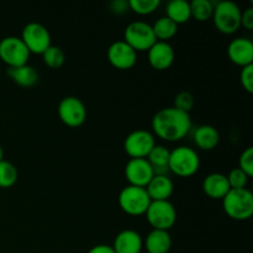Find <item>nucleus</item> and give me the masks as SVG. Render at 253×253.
Instances as JSON below:
<instances>
[{
    "label": "nucleus",
    "instance_id": "1",
    "mask_svg": "<svg viewBox=\"0 0 253 253\" xmlns=\"http://www.w3.org/2000/svg\"><path fill=\"white\" fill-rule=\"evenodd\" d=\"M151 126L156 136L165 141L174 142L188 135L192 128V119L188 113L169 106L161 109L153 115Z\"/></svg>",
    "mask_w": 253,
    "mask_h": 253
},
{
    "label": "nucleus",
    "instance_id": "2",
    "mask_svg": "<svg viewBox=\"0 0 253 253\" xmlns=\"http://www.w3.org/2000/svg\"><path fill=\"white\" fill-rule=\"evenodd\" d=\"M222 207L231 219L239 221L250 219L253 214L252 192L247 188L230 189V192L222 198Z\"/></svg>",
    "mask_w": 253,
    "mask_h": 253
},
{
    "label": "nucleus",
    "instance_id": "3",
    "mask_svg": "<svg viewBox=\"0 0 253 253\" xmlns=\"http://www.w3.org/2000/svg\"><path fill=\"white\" fill-rule=\"evenodd\" d=\"M200 167V158L197 151L189 146H178L170 151L168 169L178 177H190Z\"/></svg>",
    "mask_w": 253,
    "mask_h": 253
},
{
    "label": "nucleus",
    "instance_id": "4",
    "mask_svg": "<svg viewBox=\"0 0 253 253\" xmlns=\"http://www.w3.org/2000/svg\"><path fill=\"white\" fill-rule=\"evenodd\" d=\"M214 24L221 34L231 35L241 27V9L231 0H222L214 6Z\"/></svg>",
    "mask_w": 253,
    "mask_h": 253
},
{
    "label": "nucleus",
    "instance_id": "5",
    "mask_svg": "<svg viewBox=\"0 0 253 253\" xmlns=\"http://www.w3.org/2000/svg\"><path fill=\"white\" fill-rule=\"evenodd\" d=\"M145 214L147 221L156 230L168 231L177 221V210L169 200H153Z\"/></svg>",
    "mask_w": 253,
    "mask_h": 253
},
{
    "label": "nucleus",
    "instance_id": "6",
    "mask_svg": "<svg viewBox=\"0 0 253 253\" xmlns=\"http://www.w3.org/2000/svg\"><path fill=\"white\" fill-rule=\"evenodd\" d=\"M151 199L146 188L126 185L119 194V205L121 210L128 215H142L147 210Z\"/></svg>",
    "mask_w": 253,
    "mask_h": 253
},
{
    "label": "nucleus",
    "instance_id": "7",
    "mask_svg": "<svg viewBox=\"0 0 253 253\" xmlns=\"http://www.w3.org/2000/svg\"><path fill=\"white\" fill-rule=\"evenodd\" d=\"M126 43L130 44L136 52L148 51L157 42L152 25L145 21H133L126 26L124 32Z\"/></svg>",
    "mask_w": 253,
    "mask_h": 253
},
{
    "label": "nucleus",
    "instance_id": "8",
    "mask_svg": "<svg viewBox=\"0 0 253 253\" xmlns=\"http://www.w3.org/2000/svg\"><path fill=\"white\" fill-rule=\"evenodd\" d=\"M30 54L31 53L22 42L21 37L7 36L0 41V59L7 64L9 68L27 64Z\"/></svg>",
    "mask_w": 253,
    "mask_h": 253
},
{
    "label": "nucleus",
    "instance_id": "9",
    "mask_svg": "<svg viewBox=\"0 0 253 253\" xmlns=\"http://www.w3.org/2000/svg\"><path fill=\"white\" fill-rule=\"evenodd\" d=\"M21 40L30 53L42 54L51 46V34L48 29L40 22H29L25 25Z\"/></svg>",
    "mask_w": 253,
    "mask_h": 253
},
{
    "label": "nucleus",
    "instance_id": "10",
    "mask_svg": "<svg viewBox=\"0 0 253 253\" xmlns=\"http://www.w3.org/2000/svg\"><path fill=\"white\" fill-rule=\"evenodd\" d=\"M58 116L64 125L78 127L86 119V108L83 101L73 95L64 96L58 104Z\"/></svg>",
    "mask_w": 253,
    "mask_h": 253
},
{
    "label": "nucleus",
    "instance_id": "11",
    "mask_svg": "<svg viewBox=\"0 0 253 253\" xmlns=\"http://www.w3.org/2000/svg\"><path fill=\"white\" fill-rule=\"evenodd\" d=\"M156 145L155 135L148 130H135L124 141L125 152L131 158H146Z\"/></svg>",
    "mask_w": 253,
    "mask_h": 253
},
{
    "label": "nucleus",
    "instance_id": "12",
    "mask_svg": "<svg viewBox=\"0 0 253 253\" xmlns=\"http://www.w3.org/2000/svg\"><path fill=\"white\" fill-rule=\"evenodd\" d=\"M155 173L146 158H130L125 166V177L128 184L146 188Z\"/></svg>",
    "mask_w": 253,
    "mask_h": 253
},
{
    "label": "nucleus",
    "instance_id": "13",
    "mask_svg": "<svg viewBox=\"0 0 253 253\" xmlns=\"http://www.w3.org/2000/svg\"><path fill=\"white\" fill-rule=\"evenodd\" d=\"M108 59L118 69L132 68L137 61V52L124 40L115 41L109 46Z\"/></svg>",
    "mask_w": 253,
    "mask_h": 253
},
{
    "label": "nucleus",
    "instance_id": "14",
    "mask_svg": "<svg viewBox=\"0 0 253 253\" xmlns=\"http://www.w3.org/2000/svg\"><path fill=\"white\" fill-rule=\"evenodd\" d=\"M227 56L237 66L253 64V42L246 37H236L227 46Z\"/></svg>",
    "mask_w": 253,
    "mask_h": 253
},
{
    "label": "nucleus",
    "instance_id": "15",
    "mask_svg": "<svg viewBox=\"0 0 253 253\" xmlns=\"http://www.w3.org/2000/svg\"><path fill=\"white\" fill-rule=\"evenodd\" d=\"M147 52L151 67L157 71H165L169 68L174 62V49L168 42L157 41Z\"/></svg>",
    "mask_w": 253,
    "mask_h": 253
},
{
    "label": "nucleus",
    "instance_id": "16",
    "mask_svg": "<svg viewBox=\"0 0 253 253\" xmlns=\"http://www.w3.org/2000/svg\"><path fill=\"white\" fill-rule=\"evenodd\" d=\"M111 247L115 253H141L143 240L135 230H123L116 235Z\"/></svg>",
    "mask_w": 253,
    "mask_h": 253
},
{
    "label": "nucleus",
    "instance_id": "17",
    "mask_svg": "<svg viewBox=\"0 0 253 253\" xmlns=\"http://www.w3.org/2000/svg\"><path fill=\"white\" fill-rule=\"evenodd\" d=\"M231 187L227 180V175L224 173H210L203 180V190L211 199H222Z\"/></svg>",
    "mask_w": 253,
    "mask_h": 253
},
{
    "label": "nucleus",
    "instance_id": "18",
    "mask_svg": "<svg viewBox=\"0 0 253 253\" xmlns=\"http://www.w3.org/2000/svg\"><path fill=\"white\" fill-rule=\"evenodd\" d=\"M174 190L173 180L168 175H153L152 179L146 185V192L153 200H168Z\"/></svg>",
    "mask_w": 253,
    "mask_h": 253
},
{
    "label": "nucleus",
    "instance_id": "19",
    "mask_svg": "<svg viewBox=\"0 0 253 253\" xmlns=\"http://www.w3.org/2000/svg\"><path fill=\"white\" fill-rule=\"evenodd\" d=\"M172 247V237L165 230H156L148 232L145 239V249L147 253H168Z\"/></svg>",
    "mask_w": 253,
    "mask_h": 253
},
{
    "label": "nucleus",
    "instance_id": "20",
    "mask_svg": "<svg viewBox=\"0 0 253 253\" xmlns=\"http://www.w3.org/2000/svg\"><path fill=\"white\" fill-rule=\"evenodd\" d=\"M7 76L14 83L24 88H31L39 82V72L30 64L7 68Z\"/></svg>",
    "mask_w": 253,
    "mask_h": 253
},
{
    "label": "nucleus",
    "instance_id": "21",
    "mask_svg": "<svg viewBox=\"0 0 253 253\" xmlns=\"http://www.w3.org/2000/svg\"><path fill=\"white\" fill-rule=\"evenodd\" d=\"M170 151L163 145H155L146 160L152 167L155 175H168V162H169Z\"/></svg>",
    "mask_w": 253,
    "mask_h": 253
},
{
    "label": "nucleus",
    "instance_id": "22",
    "mask_svg": "<svg viewBox=\"0 0 253 253\" xmlns=\"http://www.w3.org/2000/svg\"><path fill=\"white\" fill-rule=\"evenodd\" d=\"M220 141V133L212 125L198 126L194 131V142L204 151L214 150Z\"/></svg>",
    "mask_w": 253,
    "mask_h": 253
},
{
    "label": "nucleus",
    "instance_id": "23",
    "mask_svg": "<svg viewBox=\"0 0 253 253\" xmlns=\"http://www.w3.org/2000/svg\"><path fill=\"white\" fill-rule=\"evenodd\" d=\"M166 16L175 24H184L190 19V4L187 0H172L166 6Z\"/></svg>",
    "mask_w": 253,
    "mask_h": 253
},
{
    "label": "nucleus",
    "instance_id": "24",
    "mask_svg": "<svg viewBox=\"0 0 253 253\" xmlns=\"http://www.w3.org/2000/svg\"><path fill=\"white\" fill-rule=\"evenodd\" d=\"M152 29L157 41L167 42V40L172 39L177 34L178 25L174 21H172L169 17L162 16L156 20L155 24L152 25Z\"/></svg>",
    "mask_w": 253,
    "mask_h": 253
},
{
    "label": "nucleus",
    "instance_id": "25",
    "mask_svg": "<svg viewBox=\"0 0 253 253\" xmlns=\"http://www.w3.org/2000/svg\"><path fill=\"white\" fill-rule=\"evenodd\" d=\"M190 4V16L197 21H207L212 17L214 4L210 0H193Z\"/></svg>",
    "mask_w": 253,
    "mask_h": 253
},
{
    "label": "nucleus",
    "instance_id": "26",
    "mask_svg": "<svg viewBox=\"0 0 253 253\" xmlns=\"http://www.w3.org/2000/svg\"><path fill=\"white\" fill-rule=\"evenodd\" d=\"M42 59L43 63L51 69H58L61 68L66 61V54H64L63 49L58 46H51L42 53Z\"/></svg>",
    "mask_w": 253,
    "mask_h": 253
},
{
    "label": "nucleus",
    "instance_id": "27",
    "mask_svg": "<svg viewBox=\"0 0 253 253\" xmlns=\"http://www.w3.org/2000/svg\"><path fill=\"white\" fill-rule=\"evenodd\" d=\"M19 173L16 167L9 161L0 162V188H10L16 183Z\"/></svg>",
    "mask_w": 253,
    "mask_h": 253
},
{
    "label": "nucleus",
    "instance_id": "28",
    "mask_svg": "<svg viewBox=\"0 0 253 253\" xmlns=\"http://www.w3.org/2000/svg\"><path fill=\"white\" fill-rule=\"evenodd\" d=\"M161 5L160 0H130L128 7L138 15L152 14Z\"/></svg>",
    "mask_w": 253,
    "mask_h": 253
},
{
    "label": "nucleus",
    "instance_id": "29",
    "mask_svg": "<svg viewBox=\"0 0 253 253\" xmlns=\"http://www.w3.org/2000/svg\"><path fill=\"white\" fill-rule=\"evenodd\" d=\"M249 175L244 172L242 169H240L239 167L234 168V169L230 170V173L227 174V180H229V184L231 187V189H241V188H246L247 182H249Z\"/></svg>",
    "mask_w": 253,
    "mask_h": 253
},
{
    "label": "nucleus",
    "instance_id": "30",
    "mask_svg": "<svg viewBox=\"0 0 253 253\" xmlns=\"http://www.w3.org/2000/svg\"><path fill=\"white\" fill-rule=\"evenodd\" d=\"M194 96L190 91H180L174 98V108L188 114L194 106Z\"/></svg>",
    "mask_w": 253,
    "mask_h": 253
},
{
    "label": "nucleus",
    "instance_id": "31",
    "mask_svg": "<svg viewBox=\"0 0 253 253\" xmlns=\"http://www.w3.org/2000/svg\"><path fill=\"white\" fill-rule=\"evenodd\" d=\"M239 168L244 170L249 177H252L253 174V148L250 147L245 148L241 152L239 158Z\"/></svg>",
    "mask_w": 253,
    "mask_h": 253
},
{
    "label": "nucleus",
    "instance_id": "32",
    "mask_svg": "<svg viewBox=\"0 0 253 253\" xmlns=\"http://www.w3.org/2000/svg\"><path fill=\"white\" fill-rule=\"evenodd\" d=\"M240 81L242 86L246 89L249 93L253 91V64L242 67V71L240 73Z\"/></svg>",
    "mask_w": 253,
    "mask_h": 253
},
{
    "label": "nucleus",
    "instance_id": "33",
    "mask_svg": "<svg viewBox=\"0 0 253 253\" xmlns=\"http://www.w3.org/2000/svg\"><path fill=\"white\" fill-rule=\"evenodd\" d=\"M241 26L246 30L253 29V7L249 6L241 11Z\"/></svg>",
    "mask_w": 253,
    "mask_h": 253
},
{
    "label": "nucleus",
    "instance_id": "34",
    "mask_svg": "<svg viewBox=\"0 0 253 253\" xmlns=\"http://www.w3.org/2000/svg\"><path fill=\"white\" fill-rule=\"evenodd\" d=\"M128 7V1L125 0H114L110 4V10L115 14H124V12L127 11Z\"/></svg>",
    "mask_w": 253,
    "mask_h": 253
},
{
    "label": "nucleus",
    "instance_id": "35",
    "mask_svg": "<svg viewBox=\"0 0 253 253\" xmlns=\"http://www.w3.org/2000/svg\"><path fill=\"white\" fill-rule=\"evenodd\" d=\"M88 253H115V251L109 245H96V246L91 247Z\"/></svg>",
    "mask_w": 253,
    "mask_h": 253
},
{
    "label": "nucleus",
    "instance_id": "36",
    "mask_svg": "<svg viewBox=\"0 0 253 253\" xmlns=\"http://www.w3.org/2000/svg\"><path fill=\"white\" fill-rule=\"evenodd\" d=\"M2 160H4V150H2L1 145H0V162H1Z\"/></svg>",
    "mask_w": 253,
    "mask_h": 253
}]
</instances>
